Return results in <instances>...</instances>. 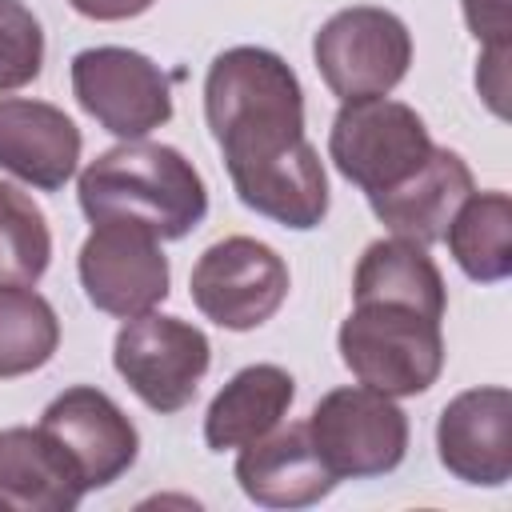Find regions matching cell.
Masks as SVG:
<instances>
[{
    "label": "cell",
    "mask_w": 512,
    "mask_h": 512,
    "mask_svg": "<svg viewBox=\"0 0 512 512\" xmlns=\"http://www.w3.org/2000/svg\"><path fill=\"white\" fill-rule=\"evenodd\" d=\"M432 148L436 144L424 120L408 104L384 96L344 100L328 132L332 164L344 180L364 188V196L388 192L400 180H408L432 156Z\"/></svg>",
    "instance_id": "obj_4"
},
{
    "label": "cell",
    "mask_w": 512,
    "mask_h": 512,
    "mask_svg": "<svg viewBox=\"0 0 512 512\" xmlns=\"http://www.w3.org/2000/svg\"><path fill=\"white\" fill-rule=\"evenodd\" d=\"M40 432L76 464L84 492L120 480L136 464V448H140V436L132 420L116 408V400L88 384L60 392L44 408Z\"/></svg>",
    "instance_id": "obj_11"
},
{
    "label": "cell",
    "mask_w": 512,
    "mask_h": 512,
    "mask_svg": "<svg viewBox=\"0 0 512 512\" xmlns=\"http://www.w3.org/2000/svg\"><path fill=\"white\" fill-rule=\"evenodd\" d=\"M68 4L88 20H128L148 12L156 0H68Z\"/></svg>",
    "instance_id": "obj_24"
},
{
    "label": "cell",
    "mask_w": 512,
    "mask_h": 512,
    "mask_svg": "<svg viewBox=\"0 0 512 512\" xmlns=\"http://www.w3.org/2000/svg\"><path fill=\"white\" fill-rule=\"evenodd\" d=\"M204 116L240 204L300 232L328 216V176L304 140V92L276 52H220L204 80Z\"/></svg>",
    "instance_id": "obj_1"
},
{
    "label": "cell",
    "mask_w": 512,
    "mask_h": 512,
    "mask_svg": "<svg viewBox=\"0 0 512 512\" xmlns=\"http://www.w3.org/2000/svg\"><path fill=\"white\" fill-rule=\"evenodd\" d=\"M236 480L244 496L264 508H308L336 488V476L312 448L308 424H288L244 444Z\"/></svg>",
    "instance_id": "obj_13"
},
{
    "label": "cell",
    "mask_w": 512,
    "mask_h": 512,
    "mask_svg": "<svg viewBox=\"0 0 512 512\" xmlns=\"http://www.w3.org/2000/svg\"><path fill=\"white\" fill-rule=\"evenodd\" d=\"M312 56L332 96H340V104L368 100L388 96L408 76L412 36L396 12L356 4L324 20V28L312 40Z\"/></svg>",
    "instance_id": "obj_5"
},
{
    "label": "cell",
    "mask_w": 512,
    "mask_h": 512,
    "mask_svg": "<svg viewBox=\"0 0 512 512\" xmlns=\"http://www.w3.org/2000/svg\"><path fill=\"white\" fill-rule=\"evenodd\" d=\"M80 164V128L44 100H0V168L56 192Z\"/></svg>",
    "instance_id": "obj_14"
},
{
    "label": "cell",
    "mask_w": 512,
    "mask_h": 512,
    "mask_svg": "<svg viewBox=\"0 0 512 512\" xmlns=\"http://www.w3.org/2000/svg\"><path fill=\"white\" fill-rule=\"evenodd\" d=\"M296 380L280 364H248L240 368L208 404L204 416V440L208 448H244L272 432L284 412L292 408Z\"/></svg>",
    "instance_id": "obj_17"
},
{
    "label": "cell",
    "mask_w": 512,
    "mask_h": 512,
    "mask_svg": "<svg viewBox=\"0 0 512 512\" xmlns=\"http://www.w3.org/2000/svg\"><path fill=\"white\" fill-rule=\"evenodd\" d=\"M440 464L464 480L500 488L512 476V392L500 384L468 388L444 404L436 424Z\"/></svg>",
    "instance_id": "obj_12"
},
{
    "label": "cell",
    "mask_w": 512,
    "mask_h": 512,
    "mask_svg": "<svg viewBox=\"0 0 512 512\" xmlns=\"http://www.w3.org/2000/svg\"><path fill=\"white\" fill-rule=\"evenodd\" d=\"M56 344H60V320L52 304L32 288L0 284V380L44 368Z\"/></svg>",
    "instance_id": "obj_20"
},
{
    "label": "cell",
    "mask_w": 512,
    "mask_h": 512,
    "mask_svg": "<svg viewBox=\"0 0 512 512\" xmlns=\"http://www.w3.org/2000/svg\"><path fill=\"white\" fill-rule=\"evenodd\" d=\"M308 436L336 480L384 476L408 452V416L392 404V396L368 384L332 388L312 408Z\"/></svg>",
    "instance_id": "obj_6"
},
{
    "label": "cell",
    "mask_w": 512,
    "mask_h": 512,
    "mask_svg": "<svg viewBox=\"0 0 512 512\" xmlns=\"http://www.w3.org/2000/svg\"><path fill=\"white\" fill-rule=\"evenodd\" d=\"M72 92L80 108L120 140H140L172 120V84L164 68L132 48L104 44L76 52Z\"/></svg>",
    "instance_id": "obj_8"
},
{
    "label": "cell",
    "mask_w": 512,
    "mask_h": 512,
    "mask_svg": "<svg viewBox=\"0 0 512 512\" xmlns=\"http://www.w3.org/2000/svg\"><path fill=\"white\" fill-rule=\"evenodd\" d=\"M472 172L452 148H432V156L396 188L368 196L376 220L404 240L436 244L444 240L456 208L472 196Z\"/></svg>",
    "instance_id": "obj_15"
},
{
    "label": "cell",
    "mask_w": 512,
    "mask_h": 512,
    "mask_svg": "<svg viewBox=\"0 0 512 512\" xmlns=\"http://www.w3.org/2000/svg\"><path fill=\"white\" fill-rule=\"evenodd\" d=\"M444 240L464 276L480 284L504 280L512 272V200L504 192H472L456 208Z\"/></svg>",
    "instance_id": "obj_19"
},
{
    "label": "cell",
    "mask_w": 512,
    "mask_h": 512,
    "mask_svg": "<svg viewBox=\"0 0 512 512\" xmlns=\"http://www.w3.org/2000/svg\"><path fill=\"white\" fill-rule=\"evenodd\" d=\"M112 364L152 412L172 416L192 404L212 364V348L196 324L180 316L144 312L116 332Z\"/></svg>",
    "instance_id": "obj_7"
},
{
    "label": "cell",
    "mask_w": 512,
    "mask_h": 512,
    "mask_svg": "<svg viewBox=\"0 0 512 512\" xmlns=\"http://www.w3.org/2000/svg\"><path fill=\"white\" fill-rule=\"evenodd\" d=\"M352 296H356V304H364V300L404 304L432 320H444V308H448L440 268L432 264L424 244L404 240V236L376 240L364 248L356 276H352Z\"/></svg>",
    "instance_id": "obj_18"
},
{
    "label": "cell",
    "mask_w": 512,
    "mask_h": 512,
    "mask_svg": "<svg viewBox=\"0 0 512 512\" xmlns=\"http://www.w3.org/2000/svg\"><path fill=\"white\" fill-rule=\"evenodd\" d=\"M44 32L20 0H0V92H16L40 76Z\"/></svg>",
    "instance_id": "obj_23"
},
{
    "label": "cell",
    "mask_w": 512,
    "mask_h": 512,
    "mask_svg": "<svg viewBox=\"0 0 512 512\" xmlns=\"http://www.w3.org/2000/svg\"><path fill=\"white\" fill-rule=\"evenodd\" d=\"M84 496L76 464L36 428L0 432V508L12 512H68Z\"/></svg>",
    "instance_id": "obj_16"
},
{
    "label": "cell",
    "mask_w": 512,
    "mask_h": 512,
    "mask_svg": "<svg viewBox=\"0 0 512 512\" xmlns=\"http://www.w3.org/2000/svg\"><path fill=\"white\" fill-rule=\"evenodd\" d=\"M192 304L228 332H252L272 320L288 296V264L252 236H228L200 252L192 268Z\"/></svg>",
    "instance_id": "obj_9"
},
{
    "label": "cell",
    "mask_w": 512,
    "mask_h": 512,
    "mask_svg": "<svg viewBox=\"0 0 512 512\" xmlns=\"http://www.w3.org/2000/svg\"><path fill=\"white\" fill-rule=\"evenodd\" d=\"M80 284L108 316H144L168 296V256L160 236L132 220H96L80 248Z\"/></svg>",
    "instance_id": "obj_10"
},
{
    "label": "cell",
    "mask_w": 512,
    "mask_h": 512,
    "mask_svg": "<svg viewBox=\"0 0 512 512\" xmlns=\"http://www.w3.org/2000/svg\"><path fill=\"white\" fill-rule=\"evenodd\" d=\"M336 344L348 372L384 396L428 392L444 368L440 320L404 304H356L340 324Z\"/></svg>",
    "instance_id": "obj_3"
},
{
    "label": "cell",
    "mask_w": 512,
    "mask_h": 512,
    "mask_svg": "<svg viewBox=\"0 0 512 512\" xmlns=\"http://www.w3.org/2000/svg\"><path fill=\"white\" fill-rule=\"evenodd\" d=\"M80 208L92 224L132 220L160 240H180L204 220L208 192L176 148L124 140L80 172Z\"/></svg>",
    "instance_id": "obj_2"
},
{
    "label": "cell",
    "mask_w": 512,
    "mask_h": 512,
    "mask_svg": "<svg viewBox=\"0 0 512 512\" xmlns=\"http://www.w3.org/2000/svg\"><path fill=\"white\" fill-rule=\"evenodd\" d=\"M464 20L472 36L484 44V60L476 68V88L492 104L496 116H508L504 96H508V0H464Z\"/></svg>",
    "instance_id": "obj_22"
},
{
    "label": "cell",
    "mask_w": 512,
    "mask_h": 512,
    "mask_svg": "<svg viewBox=\"0 0 512 512\" xmlns=\"http://www.w3.org/2000/svg\"><path fill=\"white\" fill-rule=\"evenodd\" d=\"M52 260V232L40 204L0 180V284L32 288Z\"/></svg>",
    "instance_id": "obj_21"
}]
</instances>
